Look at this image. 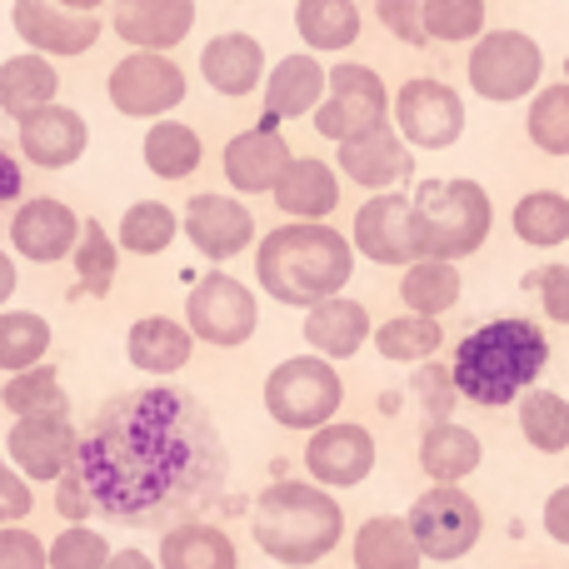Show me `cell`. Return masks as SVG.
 Segmentation results:
<instances>
[{"label":"cell","mask_w":569,"mask_h":569,"mask_svg":"<svg viewBox=\"0 0 569 569\" xmlns=\"http://www.w3.org/2000/svg\"><path fill=\"white\" fill-rule=\"evenodd\" d=\"M190 80L160 50H130L110 66L106 76V100L120 110L126 120H166L176 106H186Z\"/></svg>","instance_id":"30bf717a"},{"label":"cell","mask_w":569,"mask_h":569,"mask_svg":"<svg viewBox=\"0 0 569 569\" xmlns=\"http://www.w3.org/2000/svg\"><path fill=\"white\" fill-rule=\"evenodd\" d=\"M385 120H390V90H385L380 70L360 66V60H340L325 80V100L310 116L315 136L330 140V146H345V140L365 136Z\"/></svg>","instance_id":"ba28073f"},{"label":"cell","mask_w":569,"mask_h":569,"mask_svg":"<svg viewBox=\"0 0 569 569\" xmlns=\"http://www.w3.org/2000/svg\"><path fill=\"white\" fill-rule=\"evenodd\" d=\"M550 365V340L535 320L525 315H500V320H485L455 345V390L460 400L480 405V410H500L515 405L525 390H535V380Z\"/></svg>","instance_id":"3957f363"},{"label":"cell","mask_w":569,"mask_h":569,"mask_svg":"<svg viewBox=\"0 0 569 569\" xmlns=\"http://www.w3.org/2000/svg\"><path fill=\"white\" fill-rule=\"evenodd\" d=\"M56 100H60V70H56V60L36 56V50L0 60V116H10L20 126V120H30L36 110L56 106Z\"/></svg>","instance_id":"83f0119b"},{"label":"cell","mask_w":569,"mask_h":569,"mask_svg":"<svg viewBox=\"0 0 569 569\" xmlns=\"http://www.w3.org/2000/svg\"><path fill=\"white\" fill-rule=\"evenodd\" d=\"M266 415L280 430H320L340 415L345 380L320 355H290L266 375Z\"/></svg>","instance_id":"8992f818"},{"label":"cell","mask_w":569,"mask_h":569,"mask_svg":"<svg viewBox=\"0 0 569 569\" xmlns=\"http://www.w3.org/2000/svg\"><path fill=\"white\" fill-rule=\"evenodd\" d=\"M256 545L284 569H310L330 560L345 540V510L315 480H280L250 510Z\"/></svg>","instance_id":"277c9868"},{"label":"cell","mask_w":569,"mask_h":569,"mask_svg":"<svg viewBox=\"0 0 569 569\" xmlns=\"http://www.w3.org/2000/svg\"><path fill=\"white\" fill-rule=\"evenodd\" d=\"M0 569H50L46 540L26 525H0Z\"/></svg>","instance_id":"bcb514c9"},{"label":"cell","mask_w":569,"mask_h":569,"mask_svg":"<svg viewBox=\"0 0 569 569\" xmlns=\"http://www.w3.org/2000/svg\"><path fill=\"white\" fill-rule=\"evenodd\" d=\"M30 510H36V490H30V480L0 450V525H26Z\"/></svg>","instance_id":"c3c4849f"},{"label":"cell","mask_w":569,"mask_h":569,"mask_svg":"<svg viewBox=\"0 0 569 569\" xmlns=\"http://www.w3.org/2000/svg\"><path fill=\"white\" fill-rule=\"evenodd\" d=\"M266 46L246 30H226V36H210L200 50V76L216 96L226 100H246L266 86Z\"/></svg>","instance_id":"7402d4cb"},{"label":"cell","mask_w":569,"mask_h":569,"mask_svg":"<svg viewBox=\"0 0 569 569\" xmlns=\"http://www.w3.org/2000/svg\"><path fill=\"white\" fill-rule=\"evenodd\" d=\"M110 555H116L110 540L100 530H90V525H66V530L46 545L50 569H106Z\"/></svg>","instance_id":"ee69618b"},{"label":"cell","mask_w":569,"mask_h":569,"mask_svg":"<svg viewBox=\"0 0 569 569\" xmlns=\"http://www.w3.org/2000/svg\"><path fill=\"white\" fill-rule=\"evenodd\" d=\"M470 90L490 106H515V100L535 96L545 80V50L525 30H485L470 46Z\"/></svg>","instance_id":"52a82bcc"},{"label":"cell","mask_w":569,"mask_h":569,"mask_svg":"<svg viewBox=\"0 0 569 569\" xmlns=\"http://www.w3.org/2000/svg\"><path fill=\"white\" fill-rule=\"evenodd\" d=\"M375 435L355 420H330L320 430H310L305 440V470L320 490H350V485H365L375 475Z\"/></svg>","instance_id":"2e32d148"},{"label":"cell","mask_w":569,"mask_h":569,"mask_svg":"<svg viewBox=\"0 0 569 569\" xmlns=\"http://www.w3.org/2000/svg\"><path fill=\"white\" fill-rule=\"evenodd\" d=\"M305 345H310L320 360H350V355L365 350V340L375 335L370 325V310L350 295H335V300H320L305 310Z\"/></svg>","instance_id":"484cf974"},{"label":"cell","mask_w":569,"mask_h":569,"mask_svg":"<svg viewBox=\"0 0 569 569\" xmlns=\"http://www.w3.org/2000/svg\"><path fill=\"white\" fill-rule=\"evenodd\" d=\"M525 136L540 156H569V80L535 90L525 110Z\"/></svg>","instance_id":"ab89813d"},{"label":"cell","mask_w":569,"mask_h":569,"mask_svg":"<svg viewBox=\"0 0 569 569\" xmlns=\"http://www.w3.org/2000/svg\"><path fill=\"white\" fill-rule=\"evenodd\" d=\"M256 280L270 300L310 310L355 280V246L330 220H280L256 240Z\"/></svg>","instance_id":"7a4b0ae2"},{"label":"cell","mask_w":569,"mask_h":569,"mask_svg":"<svg viewBox=\"0 0 569 569\" xmlns=\"http://www.w3.org/2000/svg\"><path fill=\"white\" fill-rule=\"evenodd\" d=\"M80 450V430L70 420V410H50V415H26L10 425L6 435V460L26 475L30 485H56L60 475L76 465Z\"/></svg>","instance_id":"5bb4252c"},{"label":"cell","mask_w":569,"mask_h":569,"mask_svg":"<svg viewBox=\"0 0 569 569\" xmlns=\"http://www.w3.org/2000/svg\"><path fill=\"white\" fill-rule=\"evenodd\" d=\"M140 156H146V170L166 186H180L190 180L200 166H206V140H200L196 126L186 120H150L146 140H140Z\"/></svg>","instance_id":"f546056e"},{"label":"cell","mask_w":569,"mask_h":569,"mask_svg":"<svg viewBox=\"0 0 569 569\" xmlns=\"http://www.w3.org/2000/svg\"><path fill=\"white\" fill-rule=\"evenodd\" d=\"M415 395H420V405H425V415H430V425H435V420H450L455 400H460V390H455V375L445 370V365H425V370L415 375Z\"/></svg>","instance_id":"7dc6e473"},{"label":"cell","mask_w":569,"mask_h":569,"mask_svg":"<svg viewBox=\"0 0 569 569\" xmlns=\"http://www.w3.org/2000/svg\"><path fill=\"white\" fill-rule=\"evenodd\" d=\"M196 355V335L186 320H170V315H140L126 330V360L140 375H180Z\"/></svg>","instance_id":"4316f807"},{"label":"cell","mask_w":569,"mask_h":569,"mask_svg":"<svg viewBox=\"0 0 569 569\" xmlns=\"http://www.w3.org/2000/svg\"><path fill=\"white\" fill-rule=\"evenodd\" d=\"M10 26L46 60L90 56L100 40V16H80V10H66L56 0H16L10 6Z\"/></svg>","instance_id":"e0dca14e"},{"label":"cell","mask_w":569,"mask_h":569,"mask_svg":"<svg viewBox=\"0 0 569 569\" xmlns=\"http://www.w3.org/2000/svg\"><path fill=\"white\" fill-rule=\"evenodd\" d=\"M26 196V170H20L16 156H6L0 150V206H10V200Z\"/></svg>","instance_id":"816d5d0a"},{"label":"cell","mask_w":569,"mask_h":569,"mask_svg":"<svg viewBox=\"0 0 569 569\" xmlns=\"http://www.w3.org/2000/svg\"><path fill=\"white\" fill-rule=\"evenodd\" d=\"M375 20L405 46H430L425 40V0H375Z\"/></svg>","instance_id":"f6af8a7d"},{"label":"cell","mask_w":569,"mask_h":569,"mask_svg":"<svg viewBox=\"0 0 569 569\" xmlns=\"http://www.w3.org/2000/svg\"><path fill=\"white\" fill-rule=\"evenodd\" d=\"M405 525H410V535H415V545H420L425 560L455 565L480 545L485 510H480L475 495L460 490V485H430L425 495H415Z\"/></svg>","instance_id":"9c48e42d"},{"label":"cell","mask_w":569,"mask_h":569,"mask_svg":"<svg viewBox=\"0 0 569 569\" xmlns=\"http://www.w3.org/2000/svg\"><path fill=\"white\" fill-rule=\"evenodd\" d=\"M370 340H375V350L395 365H430V355H440V345H445V330L430 315L405 310V315H395V320L375 325Z\"/></svg>","instance_id":"8d00e7d4"},{"label":"cell","mask_w":569,"mask_h":569,"mask_svg":"<svg viewBox=\"0 0 569 569\" xmlns=\"http://www.w3.org/2000/svg\"><path fill=\"white\" fill-rule=\"evenodd\" d=\"M350 246L355 256H365L370 266H390L405 270L420 260V240H415V206L405 190H380L355 210L350 226Z\"/></svg>","instance_id":"4fadbf2b"},{"label":"cell","mask_w":569,"mask_h":569,"mask_svg":"<svg viewBox=\"0 0 569 569\" xmlns=\"http://www.w3.org/2000/svg\"><path fill=\"white\" fill-rule=\"evenodd\" d=\"M50 320L36 310H0V370L20 375L30 365H46L50 355Z\"/></svg>","instance_id":"f35d334b"},{"label":"cell","mask_w":569,"mask_h":569,"mask_svg":"<svg viewBox=\"0 0 569 569\" xmlns=\"http://www.w3.org/2000/svg\"><path fill=\"white\" fill-rule=\"evenodd\" d=\"M460 295H465V280H460V266H450V260H415L400 276V300L410 315L440 320L445 310L460 305Z\"/></svg>","instance_id":"836d02e7"},{"label":"cell","mask_w":569,"mask_h":569,"mask_svg":"<svg viewBox=\"0 0 569 569\" xmlns=\"http://www.w3.org/2000/svg\"><path fill=\"white\" fill-rule=\"evenodd\" d=\"M360 6L355 0H295V36L310 56H340L360 40Z\"/></svg>","instance_id":"1f68e13d"},{"label":"cell","mask_w":569,"mask_h":569,"mask_svg":"<svg viewBox=\"0 0 569 569\" xmlns=\"http://www.w3.org/2000/svg\"><path fill=\"white\" fill-rule=\"evenodd\" d=\"M335 160H340L345 180H355L360 190H375V196H380V190H400L405 180L415 176V156H410V146L395 136L390 120L355 140H345Z\"/></svg>","instance_id":"ffe728a7"},{"label":"cell","mask_w":569,"mask_h":569,"mask_svg":"<svg viewBox=\"0 0 569 569\" xmlns=\"http://www.w3.org/2000/svg\"><path fill=\"white\" fill-rule=\"evenodd\" d=\"M0 405H6L16 420H26V415L70 410L56 365H30V370H20V375H6V385H0Z\"/></svg>","instance_id":"b9f144b4"},{"label":"cell","mask_w":569,"mask_h":569,"mask_svg":"<svg viewBox=\"0 0 569 569\" xmlns=\"http://www.w3.org/2000/svg\"><path fill=\"white\" fill-rule=\"evenodd\" d=\"M485 0H425V40L435 46H475L485 36Z\"/></svg>","instance_id":"7bdbcfd3"},{"label":"cell","mask_w":569,"mask_h":569,"mask_svg":"<svg viewBox=\"0 0 569 569\" xmlns=\"http://www.w3.org/2000/svg\"><path fill=\"white\" fill-rule=\"evenodd\" d=\"M355 569H420L425 555L400 515H370L350 540Z\"/></svg>","instance_id":"d6a6232c"},{"label":"cell","mask_w":569,"mask_h":569,"mask_svg":"<svg viewBox=\"0 0 569 569\" xmlns=\"http://www.w3.org/2000/svg\"><path fill=\"white\" fill-rule=\"evenodd\" d=\"M16 146H20V156L30 160V166H40V170H70L80 156H86V146H90V126H86V116L80 110H70V106H46V110H36L30 120H20L16 126Z\"/></svg>","instance_id":"44dd1931"},{"label":"cell","mask_w":569,"mask_h":569,"mask_svg":"<svg viewBox=\"0 0 569 569\" xmlns=\"http://www.w3.org/2000/svg\"><path fill=\"white\" fill-rule=\"evenodd\" d=\"M180 236V216L166 206V200H136V206H126V216H120V230H116V246L126 250V256H166L170 246H176Z\"/></svg>","instance_id":"e575fe53"},{"label":"cell","mask_w":569,"mask_h":569,"mask_svg":"<svg viewBox=\"0 0 569 569\" xmlns=\"http://www.w3.org/2000/svg\"><path fill=\"white\" fill-rule=\"evenodd\" d=\"M545 535H550L555 545H565L569 550V485H560V490L550 495V500H545Z\"/></svg>","instance_id":"f907efd6"},{"label":"cell","mask_w":569,"mask_h":569,"mask_svg":"<svg viewBox=\"0 0 569 569\" xmlns=\"http://www.w3.org/2000/svg\"><path fill=\"white\" fill-rule=\"evenodd\" d=\"M325 80L330 70L320 66V56L300 50V56H280L276 66L266 70V120L260 126H280V120H295V116H315V106L325 100Z\"/></svg>","instance_id":"cb8c5ba5"},{"label":"cell","mask_w":569,"mask_h":569,"mask_svg":"<svg viewBox=\"0 0 569 569\" xmlns=\"http://www.w3.org/2000/svg\"><path fill=\"white\" fill-rule=\"evenodd\" d=\"M160 569H240L236 540L210 520H180L160 535Z\"/></svg>","instance_id":"f1b7e54d"},{"label":"cell","mask_w":569,"mask_h":569,"mask_svg":"<svg viewBox=\"0 0 569 569\" xmlns=\"http://www.w3.org/2000/svg\"><path fill=\"white\" fill-rule=\"evenodd\" d=\"M186 325L196 340L216 345V350H236L260 330V300L246 280L210 270L206 280L190 284L186 295Z\"/></svg>","instance_id":"7c38bea8"},{"label":"cell","mask_w":569,"mask_h":569,"mask_svg":"<svg viewBox=\"0 0 569 569\" xmlns=\"http://www.w3.org/2000/svg\"><path fill=\"white\" fill-rule=\"evenodd\" d=\"M180 236L200 250L206 260L226 266V260L246 256V246H256V216L240 196H220V190H200L180 210Z\"/></svg>","instance_id":"9a60e30c"},{"label":"cell","mask_w":569,"mask_h":569,"mask_svg":"<svg viewBox=\"0 0 569 569\" xmlns=\"http://www.w3.org/2000/svg\"><path fill=\"white\" fill-rule=\"evenodd\" d=\"M415 206V240H420V260H450L460 266L465 256L490 240L495 230V200L480 180H420L410 196Z\"/></svg>","instance_id":"5b68a950"},{"label":"cell","mask_w":569,"mask_h":569,"mask_svg":"<svg viewBox=\"0 0 569 569\" xmlns=\"http://www.w3.org/2000/svg\"><path fill=\"white\" fill-rule=\"evenodd\" d=\"M270 200L284 220H330L340 210V170L320 156H290Z\"/></svg>","instance_id":"d4e9b609"},{"label":"cell","mask_w":569,"mask_h":569,"mask_svg":"<svg viewBox=\"0 0 569 569\" xmlns=\"http://www.w3.org/2000/svg\"><path fill=\"white\" fill-rule=\"evenodd\" d=\"M106 569H160L156 560H150L146 550H136V545H126V550H116L110 555V565Z\"/></svg>","instance_id":"f5cc1de1"},{"label":"cell","mask_w":569,"mask_h":569,"mask_svg":"<svg viewBox=\"0 0 569 569\" xmlns=\"http://www.w3.org/2000/svg\"><path fill=\"white\" fill-rule=\"evenodd\" d=\"M66 475L96 515L160 525L216 500L226 485V445L190 390L150 385L100 405Z\"/></svg>","instance_id":"6da1fadb"},{"label":"cell","mask_w":569,"mask_h":569,"mask_svg":"<svg viewBox=\"0 0 569 569\" xmlns=\"http://www.w3.org/2000/svg\"><path fill=\"white\" fill-rule=\"evenodd\" d=\"M76 280L86 295H110L116 290V276H120V246L116 236H106L100 220H80V240H76Z\"/></svg>","instance_id":"60d3db41"},{"label":"cell","mask_w":569,"mask_h":569,"mask_svg":"<svg viewBox=\"0 0 569 569\" xmlns=\"http://www.w3.org/2000/svg\"><path fill=\"white\" fill-rule=\"evenodd\" d=\"M390 126L415 150H450L465 136V96L435 76H410L390 96Z\"/></svg>","instance_id":"8fae6325"},{"label":"cell","mask_w":569,"mask_h":569,"mask_svg":"<svg viewBox=\"0 0 569 569\" xmlns=\"http://www.w3.org/2000/svg\"><path fill=\"white\" fill-rule=\"evenodd\" d=\"M510 226H515V236L535 250L565 246L569 240V196H560V190H530V196L515 200Z\"/></svg>","instance_id":"d590c367"},{"label":"cell","mask_w":569,"mask_h":569,"mask_svg":"<svg viewBox=\"0 0 569 569\" xmlns=\"http://www.w3.org/2000/svg\"><path fill=\"white\" fill-rule=\"evenodd\" d=\"M110 30L130 50L170 56L196 30V0H110Z\"/></svg>","instance_id":"d6986e66"},{"label":"cell","mask_w":569,"mask_h":569,"mask_svg":"<svg viewBox=\"0 0 569 569\" xmlns=\"http://www.w3.org/2000/svg\"><path fill=\"white\" fill-rule=\"evenodd\" d=\"M515 405H520V435L530 450L540 455L569 450V400L560 390H525Z\"/></svg>","instance_id":"74e56055"},{"label":"cell","mask_w":569,"mask_h":569,"mask_svg":"<svg viewBox=\"0 0 569 569\" xmlns=\"http://www.w3.org/2000/svg\"><path fill=\"white\" fill-rule=\"evenodd\" d=\"M16 284H20V270H16V260L0 250V310H6V300L16 295Z\"/></svg>","instance_id":"db71d44e"},{"label":"cell","mask_w":569,"mask_h":569,"mask_svg":"<svg viewBox=\"0 0 569 569\" xmlns=\"http://www.w3.org/2000/svg\"><path fill=\"white\" fill-rule=\"evenodd\" d=\"M485 450H480V435L465 430L455 420H435L425 425L420 435V470L430 475V485H460L480 470Z\"/></svg>","instance_id":"4dcf8cb0"},{"label":"cell","mask_w":569,"mask_h":569,"mask_svg":"<svg viewBox=\"0 0 569 569\" xmlns=\"http://www.w3.org/2000/svg\"><path fill=\"white\" fill-rule=\"evenodd\" d=\"M80 240V216L56 196H30L10 216V250L36 266H60L76 256Z\"/></svg>","instance_id":"ac0fdd59"},{"label":"cell","mask_w":569,"mask_h":569,"mask_svg":"<svg viewBox=\"0 0 569 569\" xmlns=\"http://www.w3.org/2000/svg\"><path fill=\"white\" fill-rule=\"evenodd\" d=\"M290 156H295V150L284 146L280 126H256V130L230 136L220 166H226L230 190H240V196H270V190H276V180L284 176V166H290Z\"/></svg>","instance_id":"603a6c76"},{"label":"cell","mask_w":569,"mask_h":569,"mask_svg":"<svg viewBox=\"0 0 569 569\" xmlns=\"http://www.w3.org/2000/svg\"><path fill=\"white\" fill-rule=\"evenodd\" d=\"M525 284L540 295V310L555 325H569V266H540L525 276Z\"/></svg>","instance_id":"681fc988"},{"label":"cell","mask_w":569,"mask_h":569,"mask_svg":"<svg viewBox=\"0 0 569 569\" xmlns=\"http://www.w3.org/2000/svg\"><path fill=\"white\" fill-rule=\"evenodd\" d=\"M56 6H66V10H80V16H96L106 0H56Z\"/></svg>","instance_id":"11a10c76"}]
</instances>
